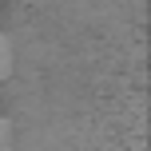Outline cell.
Wrapping results in <instances>:
<instances>
[{"mask_svg": "<svg viewBox=\"0 0 151 151\" xmlns=\"http://www.w3.org/2000/svg\"><path fill=\"white\" fill-rule=\"evenodd\" d=\"M8 72H12V44L0 36V80H4Z\"/></svg>", "mask_w": 151, "mask_h": 151, "instance_id": "cell-1", "label": "cell"}, {"mask_svg": "<svg viewBox=\"0 0 151 151\" xmlns=\"http://www.w3.org/2000/svg\"><path fill=\"white\" fill-rule=\"evenodd\" d=\"M0 151H12V123L0 119Z\"/></svg>", "mask_w": 151, "mask_h": 151, "instance_id": "cell-2", "label": "cell"}]
</instances>
